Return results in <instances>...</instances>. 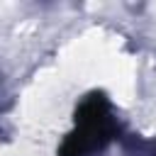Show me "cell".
I'll return each instance as SVG.
<instances>
[{
	"mask_svg": "<svg viewBox=\"0 0 156 156\" xmlns=\"http://www.w3.org/2000/svg\"><path fill=\"white\" fill-rule=\"evenodd\" d=\"M117 127L102 95H88L76 110V129L66 136L58 156H90L107 146Z\"/></svg>",
	"mask_w": 156,
	"mask_h": 156,
	"instance_id": "6da1fadb",
	"label": "cell"
}]
</instances>
